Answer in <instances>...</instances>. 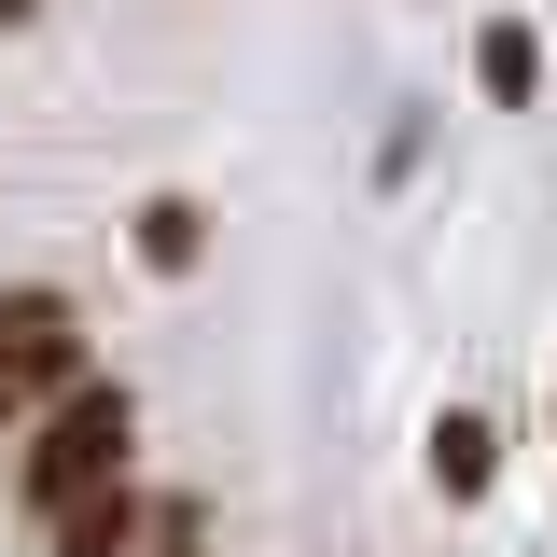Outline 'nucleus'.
Segmentation results:
<instances>
[{
  "mask_svg": "<svg viewBox=\"0 0 557 557\" xmlns=\"http://www.w3.org/2000/svg\"><path fill=\"white\" fill-rule=\"evenodd\" d=\"M84 376H98L84 307L42 293V278H28V293H0V391H14V405H57V391H84Z\"/></svg>",
  "mask_w": 557,
  "mask_h": 557,
  "instance_id": "f03ea898",
  "label": "nucleus"
},
{
  "mask_svg": "<svg viewBox=\"0 0 557 557\" xmlns=\"http://www.w3.org/2000/svg\"><path fill=\"white\" fill-rule=\"evenodd\" d=\"M0 432H28V405H14V391H0Z\"/></svg>",
  "mask_w": 557,
  "mask_h": 557,
  "instance_id": "1a4fd4ad",
  "label": "nucleus"
},
{
  "mask_svg": "<svg viewBox=\"0 0 557 557\" xmlns=\"http://www.w3.org/2000/svg\"><path fill=\"white\" fill-rule=\"evenodd\" d=\"M544 432H557V405H544Z\"/></svg>",
  "mask_w": 557,
  "mask_h": 557,
  "instance_id": "9d476101",
  "label": "nucleus"
},
{
  "mask_svg": "<svg viewBox=\"0 0 557 557\" xmlns=\"http://www.w3.org/2000/svg\"><path fill=\"white\" fill-rule=\"evenodd\" d=\"M418 460H432V487H446V502H487V487H502V418H487V405H446Z\"/></svg>",
  "mask_w": 557,
  "mask_h": 557,
  "instance_id": "20e7f679",
  "label": "nucleus"
},
{
  "mask_svg": "<svg viewBox=\"0 0 557 557\" xmlns=\"http://www.w3.org/2000/svg\"><path fill=\"white\" fill-rule=\"evenodd\" d=\"M139 446V391L126 376H84V391H57V405L28 418V460H14V502L28 516H57V502H84V487H112Z\"/></svg>",
  "mask_w": 557,
  "mask_h": 557,
  "instance_id": "f257e3e1",
  "label": "nucleus"
},
{
  "mask_svg": "<svg viewBox=\"0 0 557 557\" xmlns=\"http://www.w3.org/2000/svg\"><path fill=\"white\" fill-rule=\"evenodd\" d=\"M474 84H487V112H530L544 98V28L530 14H487L474 28Z\"/></svg>",
  "mask_w": 557,
  "mask_h": 557,
  "instance_id": "39448f33",
  "label": "nucleus"
},
{
  "mask_svg": "<svg viewBox=\"0 0 557 557\" xmlns=\"http://www.w3.org/2000/svg\"><path fill=\"white\" fill-rule=\"evenodd\" d=\"M139 557H209V530H196V502H168V516H153V544Z\"/></svg>",
  "mask_w": 557,
  "mask_h": 557,
  "instance_id": "0eeeda50",
  "label": "nucleus"
},
{
  "mask_svg": "<svg viewBox=\"0 0 557 557\" xmlns=\"http://www.w3.org/2000/svg\"><path fill=\"white\" fill-rule=\"evenodd\" d=\"M126 251H139L153 278H196V265H209V209H196V196H139Z\"/></svg>",
  "mask_w": 557,
  "mask_h": 557,
  "instance_id": "423d86ee",
  "label": "nucleus"
},
{
  "mask_svg": "<svg viewBox=\"0 0 557 557\" xmlns=\"http://www.w3.org/2000/svg\"><path fill=\"white\" fill-rule=\"evenodd\" d=\"M153 516H168V502H139V487L112 474V487H84V502L42 516V557H139V544H153Z\"/></svg>",
  "mask_w": 557,
  "mask_h": 557,
  "instance_id": "7ed1b4c3",
  "label": "nucleus"
},
{
  "mask_svg": "<svg viewBox=\"0 0 557 557\" xmlns=\"http://www.w3.org/2000/svg\"><path fill=\"white\" fill-rule=\"evenodd\" d=\"M0 28H42V0H0Z\"/></svg>",
  "mask_w": 557,
  "mask_h": 557,
  "instance_id": "6e6552de",
  "label": "nucleus"
}]
</instances>
